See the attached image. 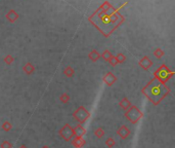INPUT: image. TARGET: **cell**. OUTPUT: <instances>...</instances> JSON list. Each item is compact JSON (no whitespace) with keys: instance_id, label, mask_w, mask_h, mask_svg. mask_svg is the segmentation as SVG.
Returning a JSON list of instances; mask_svg holds the SVG:
<instances>
[{"instance_id":"obj_13","label":"cell","mask_w":175,"mask_h":148,"mask_svg":"<svg viewBox=\"0 0 175 148\" xmlns=\"http://www.w3.org/2000/svg\"><path fill=\"white\" fill-rule=\"evenodd\" d=\"M101 19V22H103V25H110L111 24V17L108 16V14H103L100 17Z\"/></svg>"},{"instance_id":"obj_5","label":"cell","mask_w":175,"mask_h":148,"mask_svg":"<svg viewBox=\"0 0 175 148\" xmlns=\"http://www.w3.org/2000/svg\"><path fill=\"white\" fill-rule=\"evenodd\" d=\"M155 74H156V77L159 79L160 82L164 83L165 81H167L168 79L172 76V74L173 73H172V72L170 71V70L168 69L165 65H163L161 68H160V69H158V71L156 72Z\"/></svg>"},{"instance_id":"obj_2","label":"cell","mask_w":175,"mask_h":148,"mask_svg":"<svg viewBox=\"0 0 175 148\" xmlns=\"http://www.w3.org/2000/svg\"><path fill=\"white\" fill-rule=\"evenodd\" d=\"M143 116V113L139 110L136 106H131L127 111H125V117L130 121L131 123H137Z\"/></svg>"},{"instance_id":"obj_10","label":"cell","mask_w":175,"mask_h":148,"mask_svg":"<svg viewBox=\"0 0 175 148\" xmlns=\"http://www.w3.org/2000/svg\"><path fill=\"white\" fill-rule=\"evenodd\" d=\"M94 136L96 137L97 139H101L103 136H105V130L103 128H97L95 131H94Z\"/></svg>"},{"instance_id":"obj_11","label":"cell","mask_w":175,"mask_h":148,"mask_svg":"<svg viewBox=\"0 0 175 148\" xmlns=\"http://www.w3.org/2000/svg\"><path fill=\"white\" fill-rule=\"evenodd\" d=\"M116 80V77L114 76V75H112V73H109L107 75V76L105 77V81L108 83L109 85H112L114 82H115Z\"/></svg>"},{"instance_id":"obj_18","label":"cell","mask_w":175,"mask_h":148,"mask_svg":"<svg viewBox=\"0 0 175 148\" xmlns=\"http://www.w3.org/2000/svg\"><path fill=\"white\" fill-rule=\"evenodd\" d=\"M28 66H29V67H27V68H26V70H27V71H28V72H29V73H30V72H31V71H32V70H33V69H32L31 65H29V64H28Z\"/></svg>"},{"instance_id":"obj_14","label":"cell","mask_w":175,"mask_h":148,"mask_svg":"<svg viewBox=\"0 0 175 148\" xmlns=\"http://www.w3.org/2000/svg\"><path fill=\"white\" fill-rule=\"evenodd\" d=\"M116 145V141L113 138H108L105 140V146L108 148H113Z\"/></svg>"},{"instance_id":"obj_8","label":"cell","mask_w":175,"mask_h":148,"mask_svg":"<svg viewBox=\"0 0 175 148\" xmlns=\"http://www.w3.org/2000/svg\"><path fill=\"white\" fill-rule=\"evenodd\" d=\"M74 131H75V136L77 137H83L86 134V130L84 129V126L79 123L74 128Z\"/></svg>"},{"instance_id":"obj_16","label":"cell","mask_w":175,"mask_h":148,"mask_svg":"<svg viewBox=\"0 0 175 148\" xmlns=\"http://www.w3.org/2000/svg\"><path fill=\"white\" fill-rule=\"evenodd\" d=\"M60 102L66 104V103H68L69 101H70V96H69L68 94H64V95L60 96Z\"/></svg>"},{"instance_id":"obj_20","label":"cell","mask_w":175,"mask_h":148,"mask_svg":"<svg viewBox=\"0 0 175 148\" xmlns=\"http://www.w3.org/2000/svg\"><path fill=\"white\" fill-rule=\"evenodd\" d=\"M42 148H49V147H48V146H43Z\"/></svg>"},{"instance_id":"obj_3","label":"cell","mask_w":175,"mask_h":148,"mask_svg":"<svg viewBox=\"0 0 175 148\" xmlns=\"http://www.w3.org/2000/svg\"><path fill=\"white\" fill-rule=\"evenodd\" d=\"M73 116H74V118L78 121V123L83 124L86 123V121H88V119L90 118L91 115H90V112L85 108V107L80 106L74 111Z\"/></svg>"},{"instance_id":"obj_19","label":"cell","mask_w":175,"mask_h":148,"mask_svg":"<svg viewBox=\"0 0 175 148\" xmlns=\"http://www.w3.org/2000/svg\"><path fill=\"white\" fill-rule=\"evenodd\" d=\"M19 148H28V147L26 146V145H24V144H23V145H21V146H19Z\"/></svg>"},{"instance_id":"obj_4","label":"cell","mask_w":175,"mask_h":148,"mask_svg":"<svg viewBox=\"0 0 175 148\" xmlns=\"http://www.w3.org/2000/svg\"><path fill=\"white\" fill-rule=\"evenodd\" d=\"M60 136L62 137L65 141H71L75 137L74 128L71 126L69 123H66L60 130Z\"/></svg>"},{"instance_id":"obj_12","label":"cell","mask_w":175,"mask_h":148,"mask_svg":"<svg viewBox=\"0 0 175 148\" xmlns=\"http://www.w3.org/2000/svg\"><path fill=\"white\" fill-rule=\"evenodd\" d=\"M1 129L4 131V132H9V131L12 129V123H10L9 121H5V123H2Z\"/></svg>"},{"instance_id":"obj_7","label":"cell","mask_w":175,"mask_h":148,"mask_svg":"<svg viewBox=\"0 0 175 148\" xmlns=\"http://www.w3.org/2000/svg\"><path fill=\"white\" fill-rule=\"evenodd\" d=\"M71 141H72V144H73V146H74L75 148H82L84 145L86 144V140L83 138V137L75 136Z\"/></svg>"},{"instance_id":"obj_1","label":"cell","mask_w":175,"mask_h":148,"mask_svg":"<svg viewBox=\"0 0 175 148\" xmlns=\"http://www.w3.org/2000/svg\"><path fill=\"white\" fill-rule=\"evenodd\" d=\"M142 93L154 105H159L170 93L169 89L159 80H152L143 90Z\"/></svg>"},{"instance_id":"obj_9","label":"cell","mask_w":175,"mask_h":148,"mask_svg":"<svg viewBox=\"0 0 175 148\" xmlns=\"http://www.w3.org/2000/svg\"><path fill=\"white\" fill-rule=\"evenodd\" d=\"M119 105H120V107L123 109L124 111H127L129 108H130L132 105H131V102L128 100L127 98H124V99H122V100L120 101V103H119Z\"/></svg>"},{"instance_id":"obj_15","label":"cell","mask_w":175,"mask_h":148,"mask_svg":"<svg viewBox=\"0 0 175 148\" xmlns=\"http://www.w3.org/2000/svg\"><path fill=\"white\" fill-rule=\"evenodd\" d=\"M0 147L1 148H12V143L8 140H4L3 142L0 144Z\"/></svg>"},{"instance_id":"obj_17","label":"cell","mask_w":175,"mask_h":148,"mask_svg":"<svg viewBox=\"0 0 175 148\" xmlns=\"http://www.w3.org/2000/svg\"><path fill=\"white\" fill-rule=\"evenodd\" d=\"M140 64H141V65H142V67H144V68H146V69H148V68L151 66V62L148 61V59H144V60H142V62H141V63H140Z\"/></svg>"},{"instance_id":"obj_6","label":"cell","mask_w":175,"mask_h":148,"mask_svg":"<svg viewBox=\"0 0 175 148\" xmlns=\"http://www.w3.org/2000/svg\"><path fill=\"white\" fill-rule=\"evenodd\" d=\"M117 135H118L122 140H125V139H127L131 135V131L128 126L123 124V126H121L120 128L118 129V131H117Z\"/></svg>"}]
</instances>
